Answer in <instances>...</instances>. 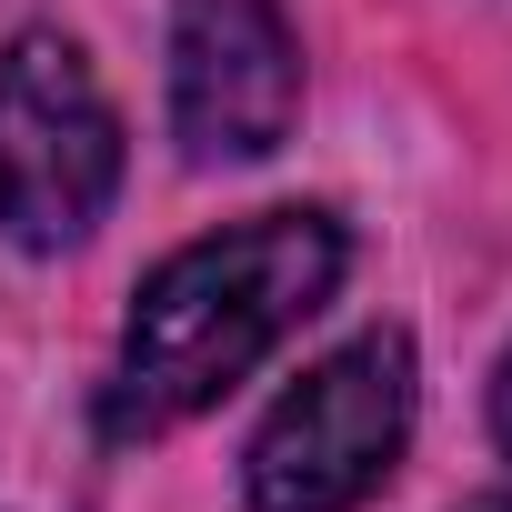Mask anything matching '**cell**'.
Instances as JSON below:
<instances>
[{"mask_svg": "<svg viewBox=\"0 0 512 512\" xmlns=\"http://www.w3.org/2000/svg\"><path fill=\"white\" fill-rule=\"evenodd\" d=\"M121 191V111L81 41L21 31L0 51V231L21 251H71Z\"/></svg>", "mask_w": 512, "mask_h": 512, "instance_id": "7a4b0ae2", "label": "cell"}, {"mask_svg": "<svg viewBox=\"0 0 512 512\" xmlns=\"http://www.w3.org/2000/svg\"><path fill=\"white\" fill-rule=\"evenodd\" d=\"M462 512H512V492H482V502H462Z\"/></svg>", "mask_w": 512, "mask_h": 512, "instance_id": "8992f818", "label": "cell"}, {"mask_svg": "<svg viewBox=\"0 0 512 512\" xmlns=\"http://www.w3.org/2000/svg\"><path fill=\"white\" fill-rule=\"evenodd\" d=\"M402 442H412V342L362 332L272 402L241 482L262 512H352L392 482Z\"/></svg>", "mask_w": 512, "mask_h": 512, "instance_id": "3957f363", "label": "cell"}, {"mask_svg": "<svg viewBox=\"0 0 512 512\" xmlns=\"http://www.w3.org/2000/svg\"><path fill=\"white\" fill-rule=\"evenodd\" d=\"M352 262L332 211H251L141 282L111 372V432H171L211 412L282 332H302Z\"/></svg>", "mask_w": 512, "mask_h": 512, "instance_id": "6da1fadb", "label": "cell"}, {"mask_svg": "<svg viewBox=\"0 0 512 512\" xmlns=\"http://www.w3.org/2000/svg\"><path fill=\"white\" fill-rule=\"evenodd\" d=\"M492 442L512 452V352H502V372H492Z\"/></svg>", "mask_w": 512, "mask_h": 512, "instance_id": "5b68a950", "label": "cell"}, {"mask_svg": "<svg viewBox=\"0 0 512 512\" xmlns=\"http://www.w3.org/2000/svg\"><path fill=\"white\" fill-rule=\"evenodd\" d=\"M302 41L282 0H181L171 11V131L191 161H262L292 141Z\"/></svg>", "mask_w": 512, "mask_h": 512, "instance_id": "277c9868", "label": "cell"}]
</instances>
